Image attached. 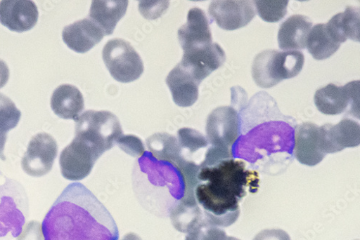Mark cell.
Segmentation results:
<instances>
[{"label": "cell", "instance_id": "obj_36", "mask_svg": "<svg viewBox=\"0 0 360 240\" xmlns=\"http://www.w3.org/2000/svg\"><path fill=\"white\" fill-rule=\"evenodd\" d=\"M122 240H142L137 234L129 233L124 236Z\"/></svg>", "mask_w": 360, "mask_h": 240}, {"label": "cell", "instance_id": "obj_7", "mask_svg": "<svg viewBox=\"0 0 360 240\" xmlns=\"http://www.w3.org/2000/svg\"><path fill=\"white\" fill-rule=\"evenodd\" d=\"M27 208L23 187L0 171V240H9L21 234Z\"/></svg>", "mask_w": 360, "mask_h": 240}, {"label": "cell", "instance_id": "obj_28", "mask_svg": "<svg viewBox=\"0 0 360 240\" xmlns=\"http://www.w3.org/2000/svg\"><path fill=\"white\" fill-rule=\"evenodd\" d=\"M21 112L15 103L5 95L0 93V159L6 160L4 155L8 133L19 124Z\"/></svg>", "mask_w": 360, "mask_h": 240}, {"label": "cell", "instance_id": "obj_34", "mask_svg": "<svg viewBox=\"0 0 360 240\" xmlns=\"http://www.w3.org/2000/svg\"><path fill=\"white\" fill-rule=\"evenodd\" d=\"M253 240H291V239L284 230L272 229L261 231Z\"/></svg>", "mask_w": 360, "mask_h": 240}, {"label": "cell", "instance_id": "obj_22", "mask_svg": "<svg viewBox=\"0 0 360 240\" xmlns=\"http://www.w3.org/2000/svg\"><path fill=\"white\" fill-rule=\"evenodd\" d=\"M128 6L127 0H95L90 8L89 18L101 28L105 36H110L125 15Z\"/></svg>", "mask_w": 360, "mask_h": 240}, {"label": "cell", "instance_id": "obj_5", "mask_svg": "<svg viewBox=\"0 0 360 240\" xmlns=\"http://www.w3.org/2000/svg\"><path fill=\"white\" fill-rule=\"evenodd\" d=\"M75 122V138L86 143L101 156L123 135L118 118L108 111H86Z\"/></svg>", "mask_w": 360, "mask_h": 240}, {"label": "cell", "instance_id": "obj_23", "mask_svg": "<svg viewBox=\"0 0 360 240\" xmlns=\"http://www.w3.org/2000/svg\"><path fill=\"white\" fill-rule=\"evenodd\" d=\"M51 107L60 118L74 119L75 121L84 109V102L77 87L63 84L55 89L51 99Z\"/></svg>", "mask_w": 360, "mask_h": 240}, {"label": "cell", "instance_id": "obj_9", "mask_svg": "<svg viewBox=\"0 0 360 240\" xmlns=\"http://www.w3.org/2000/svg\"><path fill=\"white\" fill-rule=\"evenodd\" d=\"M315 105L321 113L338 115L347 112L359 118V81H354L344 86L330 84L317 90Z\"/></svg>", "mask_w": 360, "mask_h": 240}, {"label": "cell", "instance_id": "obj_31", "mask_svg": "<svg viewBox=\"0 0 360 240\" xmlns=\"http://www.w3.org/2000/svg\"><path fill=\"white\" fill-rule=\"evenodd\" d=\"M226 238L227 234L223 229L203 222L188 234L186 240H226Z\"/></svg>", "mask_w": 360, "mask_h": 240}, {"label": "cell", "instance_id": "obj_3", "mask_svg": "<svg viewBox=\"0 0 360 240\" xmlns=\"http://www.w3.org/2000/svg\"><path fill=\"white\" fill-rule=\"evenodd\" d=\"M134 187L145 206L171 208L187 194L186 178L172 162L157 159L149 152L138 159L134 171Z\"/></svg>", "mask_w": 360, "mask_h": 240}, {"label": "cell", "instance_id": "obj_6", "mask_svg": "<svg viewBox=\"0 0 360 240\" xmlns=\"http://www.w3.org/2000/svg\"><path fill=\"white\" fill-rule=\"evenodd\" d=\"M304 55L301 51L266 50L254 60L252 77L261 88L275 86L285 79L297 76L303 69Z\"/></svg>", "mask_w": 360, "mask_h": 240}, {"label": "cell", "instance_id": "obj_17", "mask_svg": "<svg viewBox=\"0 0 360 240\" xmlns=\"http://www.w3.org/2000/svg\"><path fill=\"white\" fill-rule=\"evenodd\" d=\"M178 39L184 53L203 49L214 44L207 18L202 10L195 8L189 11L187 22L178 31Z\"/></svg>", "mask_w": 360, "mask_h": 240}, {"label": "cell", "instance_id": "obj_10", "mask_svg": "<svg viewBox=\"0 0 360 240\" xmlns=\"http://www.w3.org/2000/svg\"><path fill=\"white\" fill-rule=\"evenodd\" d=\"M206 135L211 146L231 149L240 135V117L233 107L214 109L207 119Z\"/></svg>", "mask_w": 360, "mask_h": 240}, {"label": "cell", "instance_id": "obj_12", "mask_svg": "<svg viewBox=\"0 0 360 240\" xmlns=\"http://www.w3.org/2000/svg\"><path fill=\"white\" fill-rule=\"evenodd\" d=\"M100 157L94 149L75 138L60 156L62 175L70 181H81L91 173Z\"/></svg>", "mask_w": 360, "mask_h": 240}, {"label": "cell", "instance_id": "obj_30", "mask_svg": "<svg viewBox=\"0 0 360 240\" xmlns=\"http://www.w3.org/2000/svg\"><path fill=\"white\" fill-rule=\"evenodd\" d=\"M259 17L267 22H277L287 14L288 0L277 1H254Z\"/></svg>", "mask_w": 360, "mask_h": 240}, {"label": "cell", "instance_id": "obj_13", "mask_svg": "<svg viewBox=\"0 0 360 240\" xmlns=\"http://www.w3.org/2000/svg\"><path fill=\"white\" fill-rule=\"evenodd\" d=\"M254 1L250 0H216L209 6V15L226 31L247 26L255 17Z\"/></svg>", "mask_w": 360, "mask_h": 240}, {"label": "cell", "instance_id": "obj_4", "mask_svg": "<svg viewBox=\"0 0 360 240\" xmlns=\"http://www.w3.org/2000/svg\"><path fill=\"white\" fill-rule=\"evenodd\" d=\"M283 116L264 119L240 133L231 147L233 158L245 160L257 169L269 166L281 155L289 160L293 154L295 128Z\"/></svg>", "mask_w": 360, "mask_h": 240}, {"label": "cell", "instance_id": "obj_35", "mask_svg": "<svg viewBox=\"0 0 360 240\" xmlns=\"http://www.w3.org/2000/svg\"><path fill=\"white\" fill-rule=\"evenodd\" d=\"M10 77V70L6 63L0 59V88L4 87Z\"/></svg>", "mask_w": 360, "mask_h": 240}, {"label": "cell", "instance_id": "obj_18", "mask_svg": "<svg viewBox=\"0 0 360 240\" xmlns=\"http://www.w3.org/2000/svg\"><path fill=\"white\" fill-rule=\"evenodd\" d=\"M294 156L303 165L315 166L326 156L322 149L319 127L305 123L295 131Z\"/></svg>", "mask_w": 360, "mask_h": 240}, {"label": "cell", "instance_id": "obj_27", "mask_svg": "<svg viewBox=\"0 0 360 240\" xmlns=\"http://www.w3.org/2000/svg\"><path fill=\"white\" fill-rule=\"evenodd\" d=\"M327 32L326 24L315 25L308 36L307 47L312 56L321 61L334 55L340 48Z\"/></svg>", "mask_w": 360, "mask_h": 240}, {"label": "cell", "instance_id": "obj_24", "mask_svg": "<svg viewBox=\"0 0 360 240\" xmlns=\"http://www.w3.org/2000/svg\"><path fill=\"white\" fill-rule=\"evenodd\" d=\"M359 9L348 7L344 13H339L326 24L330 36L338 44L351 39L359 42Z\"/></svg>", "mask_w": 360, "mask_h": 240}, {"label": "cell", "instance_id": "obj_33", "mask_svg": "<svg viewBox=\"0 0 360 240\" xmlns=\"http://www.w3.org/2000/svg\"><path fill=\"white\" fill-rule=\"evenodd\" d=\"M17 240H45L42 225L34 220L28 222Z\"/></svg>", "mask_w": 360, "mask_h": 240}, {"label": "cell", "instance_id": "obj_29", "mask_svg": "<svg viewBox=\"0 0 360 240\" xmlns=\"http://www.w3.org/2000/svg\"><path fill=\"white\" fill-rule=\"evenodd\" d=\"M176 138L183 159L195 164V155L209 145L203 135L191 128L180 129L177 132Z\"/></svg>", "mask_w": 360, "mask_h": 240}, {"label": "cell", "instance_id": "obj_37", "mask_svg": "<svg viewBox=\"0 0 360 240\" xmlns=\"http://www.w3.org/2000/svg\"><path fill=\"white\" fill-rule=\"evenodd\" d=\"M226 240H241V239H237L236 237H233V236H227Z\"/></svg>", "mask_w": 360, "mask_h": 240}, {"label": "cell", "instance_id": "obj_16", "mask_svg": "<svg viewBox=\"0 0 360 240\" xmlns=\"http://www.w3.org/2000/svg\"><path fill=\"white\" fill-rule=\"evenodd\" d=\"M226 61V54L221 47L212 45L195 51L184 53L179 65L189 72L200 84L213 72L220 68Z\"/></svg>", "mask_w": 360, "mask_h": 240}, {"label": "cell", "instance_id": "obj_25", "mask_svg": "<svg viewBox=\"0 0 360 240\" xmlns=\"http://www.w3.org/2000/svg\"><path fill=\"white\" fill-rule=\"evenodd\" d=\"M169 215L174 227L183 233L188 234L205 222L195 200L179 201L171 208Z\"/></svg>", "mask_w": 360, "mask_h": 240}, {"label": "cell", "instance_id": "obj_2", "mask_svg": "<svg viewBox=\"0 0 360 240\" xmlns=\"http://www.w3.org/2000/svg\"><path fill=\"white\" fill-rule=\"evenodd\" d=\"M45 240H118L108 210L86 187L70 185L56 200L42 224Z\"/></svg>", "mask_w": 360, "mask_h": 240}, {"label": "cell", "instance_id": "obj_14", "mask_svg": "<svg viewBox=\"0 0 360 240\" xmlns=\"http://www.w3.org/2000/svg\"><path fill=\"white\" fill-rule=\"evenodd\" d=\"M322 149L324 154H335L347 147L360 144V126L352 119H343L337 125L326 124L319 127Z\"/></svg>", "mask_w": 360, "mask_h": 240}, {"label": "cell", "instance_id": "obj_20", "mask_svg": "<svg viewBox=\"0 0 360 240\" xmlns=\"http://www.w3.org/2000/svg\"><path fill=\"white\" fill-rule=\"evenodd\" d=\"M166 82L174 103L179 107H188L197 102L200 84L179 65L170 72Z\"/></svg>", "mask_w": 360, "mask_h": 240}, {"label": "cell", "instance_id": "obj_8", "mask_svg": "<svg viewBox=\"0 0 360 240\" xmlns=\"http://www.w3.org/2000/svg\"><path fill=\"white\" fill-rule=\"evenodd\" d=\"M103 58L111 76L119 82H133L143 72L140 55L129 42L123 39L109 41L103 48Z\"/></svg>", "mask_w": 360, "mask_h": 240}, {"label": "cell", "instance_id": "obj_15", "mask_svg": "<svg viewBox=\"0 0 360 240\" xmlns=\"http://www.w3.org/2000/svg\"><path fill=\"white\" fill-rule=\"evenodd\" d=\"M39 11L30 0H4L0 2V22L10 31L23 33L37 24Z\"/></svg>", "mask_w": 360, "mask_h": 240}, {"label": "cell", "instance_id": "obj_19", "mask_svg": "<svg viewBox=\"0 0 360 240\" xmlns=\"http://www.w3.org/2000/svg\"><path fill=\"white\" fill-rule=\"evenodd\" d=\"M104 36L101 28L89 18L68 25L63 32L64 42L70 49L79 53L91 50Z\"/></svg>", "mask_w": 360, "mask_h": 240}, {"label": "cell", "instance_id": "obj_32", "mask_svg": "<svg viewBox=\"0 0 360 240\" xmlns=\"http://www.w3.org/2000/svg\"><path fill=\"white\" fill-rule=\"evenodd\" d=\"M116 144L127 154L134 158L141 157L146 152L143 142L136 135H122Z\"/></svg>", "mask_w": 360, "mask_h": 240}, {"label": "cell", "instance_id": "obj_11", "mask_svg": "<svg viewBox=\"0 0 360 240\" xmlns=\"http://www.w3.org/2000/svg\"><path fill=\"white\" fill-rule=\"evenodd\" d=\"M57 154L56 140L48 133H39L28 144L22 159V168L32 177L44 176L51 171Z\"/></svg>", "mask_w": 360, "mask_h": 240}, {"label": "cell", "instance_id": "obj_26", "mask_svg": "<svg viewBox=\"0 0 360 240\" xmlns=\"http://www.w3.org/2000/svg\"><path fill=\"white\" fill-rule=\"evenodd\" d=\"M148 152L157 159L173 163L179 168L186 161L183 159L176 137L166 133H156L146 140Z\"/></svg>", "mask_w": 360, "mask_h": 240}, {"label": "cell", "instance_id": "obj_21", "mask_svg": "<svg viewBox=\"0 0 360 240\" xmlns=\"http://www.w3.org/2000/svg\"><path fill=\"white\" fill-rule=\"evenodd\" d=\"M312 22L306 16L295 15L287 19L278 32V44L281 50L290 51L306 48Z\"/></svg>", "mask_w": 360, "mask_h": 240}, {"label": "cell", "instance_id": "obj_1", "mask_svg": "<svg viewBox=\"0 0 360 240\" xmlns=\"http://www.w3.org/2000/svg\"><path fill=\"white\" fill-rule=\"evenodd\" d=\"M257 171L233 157L200 165L194 189L195 201L204 220L217 227H228L240 215L239 202L259 188Z\"/></svg>", "mask_w": 360, "mask_h": 240}]
</instances>
